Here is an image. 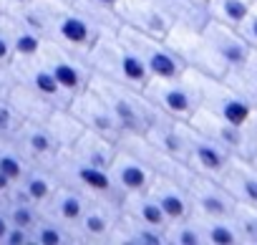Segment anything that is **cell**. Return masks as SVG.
I'll list each match as a JSON object with an SVG mask.
<instances>
[{
  "label": "cell",
  "mask_w": 257,
  "mask_h": 245,
  "mask_svg": "<svg viewBox=\"0 0 257 245\" xmlns=\"http://www.w3.org/2000/svg\"><path fill=\"white\" fill-rule=\"evenodd\" d=\"M167 43L179 53L187 68L202 71L214 78H227L252 53L237 28L222 26L217 21H207L202 28L174 26L167 36Z\"/></svg>",
  "instance_id": "obj_1"
},
{
  "label": "cell",
  "mask_w": 257,
  "mask_h": 245,
  "mask_svg": "<svg viewBox=\"0 0 257 245\" xmlns=\"http://www.w3.org/2000/svg\"><path fill=\"white\" fill-rule=\"evenodd\" d=\"M13 18L38 31L46 41L58 43L83 58L101 33V28L91 18H86L71 0H33L26 11Z\"/></svg>",
  "instance_id": "obj_2"
},
{
  "label": "cell",
  "mask_w": 257,
  "mask_h": 245,
  "mask_svg": "<svg viewBox=\"0 0 257 245\" xmlns=\"http://www.w3.org/2000/svg\"><path fill=\"white\" fill-rule=\"evenodd\" d=\"M86 63L93 76L111 78V81H118L123 86H132L139 91L149 81V71L139 61V56L126 46L118 31H101L91 51L86 53Z\"/></svg>",
  "instance_id": "obj_3"
},
{
  "label": "cell",
  "mask_w": 257,
  "mask_h": 245,
  "mask_svg": "<svg viewBox=\"0 0 257 245\" xmlns=\"http://www.w3.org/2000/svg\"><path fill=\"white\" fill-rule=\"evenodd\" d=\"M182 76L189 81L199 109H204V111H209L219 119H227L237 127H247L257 116L254 109L224 78H214V76H207V73L194 71V68H184Z\"/></svg>",
  "instance_id": "obj_4"
},
{
  "label": "cell",
  "mask_w": 257,
  "mask_h": 245,
  "mask_svg": "<svg viewBox=\"0 0 257 245\" xmlns=\"http://www.w3.org/2000/svg\"><path fill=\"white\" fill-rule=\"evenodd\" d=\"M51 172L56 175L58 182L68 185V187H76L78 192H83L86 197H93V200H106V202H113L118 205L121 202V192L118 187L113 185L108 170L103 167H96L81 157H76L71 149H61L58 157L53 159L51 165Z\"/></svg>",
  "instance_id": "obj_5"
},
{
  "label": "cell",
  "mask_w": 257,
  "mask_h": 245,
  "mask_svg": "<svg viewBox=\"0 0 257 245\" xmlns=\"http://www.w3.org/2000/svg\"><path fill=\"white\" fill-rule=\"evenodd\" d=\"M91 86H93V89L103 96V101L111 106V111L116 114L123 134H128V132L144 134V132H147V127L152 124L157 109L149 104V99H147L139 89L123 86V84H118V81L101 78V76H91Z\"/></svg>",
  "instance_id": "obj_6"
},
{
  "label": "cell",
  "mask_w": 257,
  "mask_h": 245,
  "mask_svg": "<svg viewBox=\"0 0 257 245\" xmlns=\"http://www.w3.org/2000/svg\"><path fill=\"white\" fill-rule=\"evenodd\" d=\"M118 36L139 56V61L149 71V78H179L184 73L187 66L179 53L167 43V38H157L128 26H118Z\"/></svg>",
  "instance_id": "obj_7"
},
{
  "label": "cell",
  "mask_w": 257,
  "mask_h": 245,
  "mask_svg": "<svg viewBox=\"0 0 257 245\" xmlns=\"http://www.w3.org/2000/svg\"><path fill=\"white\" fill-rule=\"evenodd\" d=\"M41 61L48 66V71L53 73L56 84L61 86V91L66 94L68 101L91 84L93 73H91L86 58L73 53V51H68V48H63V46H58V43L46 41L43 51H41Z\"/></svg>",
  "instance_id": "obj_8"
},
{
  "label": "cell",
  "mask_w": 257,
  "mask_h": 245,
  "mask_svg": "<svg viewBox=\"0 0 257 245\" xmlns=\"http://www.w3.org/2000/svg\"><path fill=\"white\" fill-rule=\"evenodd\" d=\"M142 94L149 99V104L154 109H159L162 114L179 119V121H189L194 116V111L199 109L197 96L184 76H179V78H149L144 84Z\"/></svg>",
  "instance_id": "obj_9"
},
{
  "label": "cell",
  "mask_w": 257,
  "mask_h": 245,
  "mask_svg": "<svg viewBox=\"0 0 257 245\" xmlns=\"http://www.w3.org/2000/svg\"><path fill=\"white\" fill-rule=\"evenodd\" d=\"M116 144H118L121 149H126V152H132L134 157H139L157 177H169V180H174V182H179V185H184V187H187L189 180L194 177V172L187 167V162H182V159H177V157L162 152L159 147H154V144H152L144 134H139V132L121 134Z\"/></svg>",
  "instance_id": "obj_10"
},
{
  "label": "cell",
  "mask_w": 257,
  "mask_h": 245,
  "mask_svg": "<svg viewBox=\"0 0 257 245\" xmlns=\"http://www.w3.org/2000/svg\"><path fill=\"white\" fill-rule=\"evenodd\" d=\"M68 111L81 121L83 129H88V132H96L101 137H108L113 142H118V137L123 134L116 114L111 111V106L103 101V96L91 84L68 101Z\"/></svg>",
  "instance_id": "obj_11"
},
{
  "label": "cell",
  "mask_w": 257,
  "mask_h": 245,
  "mask_svg": "<svg viewBox=\"0 0 257 245\" xmlns=\"http://www.w3.org/2000/svg\"><path fill=\"white\" fill-rule=\"evenodd\" d=\"M234 154L227 152L222 144L209 139L207 134L197 132L189 121H187V149H184V162L194 175L202 177H214L219 180Z\"/></svg>",
  "instance_id": "obj_12"
},
{
  "label": "cell",
  "mask_w": 257,
  "mask_h": 245,
  "mask_svg": "<svg viewBox=\"0 0 257 245\" xmlns=\"http://www.w3.org/2000/svg\"><path fill=\"white\" fill-rule=\"evenodd\" d=\"M116 13L121 26L137 28L157 38H167L174 28V21L162 0H118Z\"/></svg>",
  "instance_id": "obj_13"
},
{
  "label": "cell",
  "mask_w": 257,
  "mask_h": 245,
  "mask_svg": "<svg viewBox=\"0 0 257 245\" xmlns=\"http://www.w3.org/2000/svg\"><path fill=\"white\" fill-rule=\"evenodd\" d=\"M13 142L21 149V154L28 159V165L46 167V170H51L53 159L61 152V144L48 132V127L43 124V121H33V119L21 121L16 134H13Z\"/></svg>",
  "instance_id": "obj_14"
},
{
  "label": "cell",
  "mask_w": 257,
  "mask_h": 245,
  "mask_svg": "<svg viewBox=\"0 0 257 245\" xmlns=\"http://www.w3.org/2000/svg\"><path fill=\"white\" fill-rule=\"evenodd\" d=\"M192 215H207V217H232L234 212V197L224 190V185L214 177L194 175L187 185Z\"/></svg>",
  "instance_id": "obj_15"
},
{
  "label": "cell",
  "mask_w": 257,
  "mask_h": 245,
  "mask_svg": "<svg viewBox=\"0 0 257 245\" xmlns=\"http://www.w3.org/2000/svg\"><path fill=\"white\" fill-rule=\"evenodd\" d=\"M11 73H13V81L21 84L23 89H28L31 94H36V96H41V99H46L56 106H68L66 94L56 84L48 66L41 61V56L26 58V61H11Z\"/></svg>",
  "instance_id": "obj_16"
},
{
  "label": "cell",
  "mask_w": 257,
  "mask_h": 245,
  "mask_svg": "<svg viewBox=\"0 0 257 245\" xmlns=\"http://www.w3.org/2000/svg\"><path fill=\"white\" fill-rule=\"evenodd\" d=\"M116 217H118V205L88 197V205H86V210H83V215H81V220H78V225L73 230L76 245L78 242L106 245L111 232H113Z\"/></svg>",
  "instance_id": "obj_17"
},
{
  "label": "cell",
  "mask_w": 257,
  "mask_h": 245,
  "mask_svg": "<svg viewBox=\"0 0 257 245\" xmlns=\"http://www.w3.org/2000/svg\"><path fill=\"white\" fill-rule=\"evenodd\" d=\"M108 175L113 185L118 187L121 195H132V192H147L149 185L154 182V172L132 152H126L116 144V154L108 165Z\"/></svg>",
  "instance_id": "obj_18"
},
{
  "label": "cell",
  "mask_w": 257,
  "mask_h": 245,
  "mask_svg": "<svg viewBox=\"0 0 257 245\" xmlns=\"http://www.w3.org/2000/svg\"><path fill=\"white\" fill-rule=\"evenodd\" d=\"M189 124L207 134L209 139H214L217 144H222L227 152H232L234 157H242L244 154V144H247V127H237L227 119H219L204 109H197L194 116L189 119Z\"/></svg>",
  "instance_id": "obj_19"
},
{
  "label": "cell",
  "mask_w": 257,
  "mask_h": 245,
  "mask_svg": "<svg viewBox=\"0 0 257 245\" xmlns=\"http://www.w3.org/2000/svg\"><path fill=\"white\" fill-rule=\"evenodd\" d=\"M86 205H88V197L83 192L58 182V187L51 192V197L41 205V215L56 220L58 225H63V227H68L73 232L78 220H81V215H83V210H86Z\"/></svg>",
  "instance_id": "obj_20"
},
{
  "label": "cell",
  "mask_w": 257,
  "mask_h": 245,
  "mask_svg": "<svg viewBox=\"0 0 257 245\" xmlns=\"http://www.w3.org/2000/svg\"><path fill=\"white\" fill-rule=\"evenodd\" d=\"M144 137L159 147L162 152L177 157L184 162V149H187V121H179V119H172L167 114H162L157 109L154 119H152V124L147 127Z\"/></svg>",
  "instance_id": "obj_21"
},
{
  "label": "cell",
  "mask_w": 257,
  "mask_h": 245,
  "mask_svg": "<svg viewBox=\"0 0 257 245\" xmlns=\"http://www.w3.org/2000/svg\"><path fill=\"white\" fill-rule=\"evenodd\" d=\"M224 190L234 197L237 205L257 207V167L244 157H232L224 175L219 177Z\"/></svg>",
  "instance_id": "obj_22"
},
{
  "label": "cell",
  "mask_w": 257,
  "mask_h": 245,
  "mask_svg": "<svg viewBox=\"0 0 257 245\" xmlns=\"http://www.w3.org/2000/svg\"><path fill=\"white\" fill-rule=\"evenodd\" d=\"M147 192L162 207L167 222L182 220V217L192 215V202H189V192H187L184 185H179V182H174L169 177H154V182L149 185Z\"/></svg>",
  "instance_id": "obj_23"
},
{
  "label": "cell",
  "mask_w": 257,
  "mask_h": 245,
  "mask_svg": "<svg viewBox=\"0 0 257 245\" xmlns=\"http://www.w3.org/2000/svg\"><path fill=\"white\" fill-rule=\"evenodd\" d=\"M0 28L8 36L11 51H13V61H26V58H38L43 51L46 38L33 31L31 26H26L23 21L13 18V16H0Z\"/></svg>",
  "instance_id": "obj_24"
},
{
  "label": "cell",
  "mask_w": 257,
  "mask_h": 245,
  "mask_svg": "<svg viewBox=\"0 0 257 245\" xmlns=\"http://www.w3.org/2000/svg\"><path fill=\"white\" fill-rule=\"evenodd\" d=\"M108 242L111 245H164V230L144 225L134 217L118 212Z\"/></svg>",
  "instance_id": "obj_25"
},
{
  "label": "cell",
  "mask_w": 257,
  "mask_h": 245,
  "mask_svg": "<svg viewBox=\"0 0 257 245\" xmlns=\"http://www.w3.org/2000/svg\"><path fill=\"white\" fill-rule=\"evenodd\" d=\"M68 149H71L76 157H81V159H86V162H91V165H96V167L108 170V165H111V159H113V154H116V142L86 129Z\"/></svg>",
  "instance_id": "obj_26"
},
{
  "label": "cell",
  "mask_w": 257,
  "mask_h": 245,
  "mask_svg": "<svg viewBox=\"0 0 257 245\" xmlns=\"http://www.w3.org/2000/svg\"><path fill=\"white\" fill-rule=\"evenodd\" d=\"M118 212L134 217L144 225H152V227H159L164 230L167 227V217L162 212V207L154 202V197L149 192H132V195H123L121 202H118Z\"/></svg>",
  "instance_id": "obj_27"
},
{
  "label": "cell",
  "mask_w": 257,
  "mask_h": 245,
  "mask_svg": "<svg viewBox=\"0 0 257 245\" xmlns=\"http://www.w3.org/2000/svg\"><path fill=\"white\" fill-rule=\"evenodd\" d=\"M58 187V180H56V175L51 172V170H46V167H36V165H31L28 167V172L21 177V182H18V190H21V195L23 197H28L33 205H43L48 197H51V192Z\"/></svg>",
  "instance_id": "obj_28"
},
{
  "label": "cell",
  "mask_w": 257,
  "mask_h": 245,
  "mask_svg": "<svg viewBox=\"0 0 257 245\" xmlns=\"http://www.w3.org/2000/svg\"><path fill=\"white\" fill-rule=\"evenodd\" d=\"M43 124L48 127V132L56 137V142L61 144V149H68L86 129H83V124L81 121L68 111V106H58V109H53L51 114H48V119L43 121Z\"/></svg>",
  "instance_id": "obj_29"
},
{
  "label": "cell",
  "mask_w": 257,
  "mask_h": 245,
  "mask_svg": "<svg viewBox=\"0 0 257 245\" xmlns=\"http://www.w3.org/2000/svg\"><path fill=\"white\" fill-rule=\"evenodd\" d=\"M202 232V245H239L237 227L232 217H207V215H192Z\"/></svg>",
  "instance_id": "obj_30"
},
{
  "label": "cell",
  "mask_w": 257,
  "mask_h": 245,
  "mask_svg": "<svg viewBox=\"0 0 257 245\" xmlns=\"http://www.w3.org/2000/svg\"><path fill=\"white\" fill-rule=\"evenodd\" d=\"M224 81H227V84L254 109V114H257V51H252V53L247 56V61H244L237 71H232Z\"/></svg>",
  "instance_id": "obj_31"
},
{
  "label": "cell",
  "mask_w": 257,
  "mask_h": 245,
  "mask_svg": "<svg viewBox=\"0 0 257 245\" xmlns=\"http://www.w3.org/2000/svg\"><path fill=\"white\" fill-rule=\"evenodd\" d=\"M71 3L86 16L91 18L101 31H118L121 21H118V0H71Z\"/></svg>",
  "instance_id": "obj_32"
},
{
  "label": "cell",
  "mask_w": 257,
  "mask_h": 245,
  "mask_svg": "<svg viewBox=\"0 0 257 245\" xmlns=\"http://www.w3.org/2000/svg\"><path fill=\"white\" fill-rule=\"evenodd\" d=\"M3 210H6L11 225L23 227V230H31V227L38 222V217H41V207L33 205L28 197H23L21 190H18V185H16V190L11 192V197L3 202Z\"/></svg>",
  "instance_id": "obj_33"
},
{
  "label": "cell",
  "mask_w": 257,
  "mask_h": 245,
  "mask_svg": "<svg viewBox=\"0 0 257 245\" xmlns=\"http://www.w3.org/2000/svg\"><path fill=\"white\" fill-rule=\"evenodd\" d=\"M254 0H209L207 3V16L209 21H217L222 26H229V28H237L247 11L252 8Z\"/></svg>",
  "instance_id": "obj_34"
},
{
  "label": "cell",
  "mask_w": 257,
  "mask_h": 245,
  "mask_svg": "<svg viewBox=\"0 0 257 245\" xmlns=\"http://www.w3.org/2000/svg\"><path fill=\"white\" fill-rule=\"evenodd\" d=\"M31 245H76V237L68 227L41 215L38 222L31 227Z\"/></svg>",
  "instance_id": "obj_35"
},
{
  "label": "cell",
  "mask_w": 257,
  "mask_h": 245,
  "mask_svg": "<svg viewBox=\"0 0 257 245\" xmlns=\"http://www.w3.org/2000/svg\"><path fill=\"white\" fill-rule=\"evenodd\" d=\"M164 245H202V232L197 220L182 217V220H172L164 227Z\"/></svg>",
  "instance_id": "obj_36"
},
{
  "label": "cell",
  "mask_w": 257,
  "mask_h": 245,
  "mask_svg": "<svg viewBox=\"0 0 257 245\" xmlns=\"http://www.w3.org/2000/svg\"><path fill=\"white\" fill-rule=\"evenodd\" d=\"M28 159L21 154V149L16 147L13 137L11 139H3L0 137V172H3L6 177H11L16 185L21 182V177L28 172Z\"/></svg>",
  "instance_id": "obj_37"
},
{
  "label": "cell",
  "mask_w": 257,
  "mask_h": 245,
  "mask_svg": "<svg viewBox=\"0 0 257 245\" xmlns=\"http://www.w3.org/2000/svg\"><path fill=\"white\" fill-rule=\"evenodd\" d=\"M232 222L239 235V245H257V207L252 205H234Z\"/></svg>",
  "instance_id": "obj_38"
},
{
  "label": "cell",
  "mask_w": 257,
  "mask_h": 245,
  "mask_svg": "<svg viewBox=\"0 0 257 245\" xmlns=\"http://www.w3.org/2000/svg\"><path fill=\"white\" fill-rule=\"evenodd\" d=\"M23 121V116L18 114V109L11 104L8 96H0V137L11 139L18 129V124Z\"/></svg>",
  "instance_id": "obj_39"
},
{
  "label": "cell",
  "mask_w": 257,
  "mask_h": 245,
  "mask_svg": "<svg viewBox=\"0 0 257 245\" xmlns=\"http://www.w3.org/2000/svg\"><path fill=\"white\" fill-rule=\"evenodd\" d=\"M237 33L244 38V43H247L252 51H257V0L252 3V8L247 11L244 21L237 26Z\"/></svg>",
  "instance_id": "obj_40"
},
{
  "label": "cell",
  "mask_w": 257,
  "mask_h": 245,
  "mask_svg": "<svg viewBox=\"0 0 257 245\" xmlns=\"http://www.w3.org/2000/svg\"><path fill=\"white\" fill-rule=\"evenodd\" d=\"M244 159H249L257 167V116L247 124V144H244Z\"/></svg>",
  "instance_id": "obj_41"
},
{
  "label": "cell",
  "mask_w": 257,
  "mask_h": 245,
  "mask_svg": "<svg viewBox=\"0 0 257 245\" xmlns=\"http://www.w3.org/2000/svg\"><path fill=\"white\" fill-rule=\"evenodd\" d=\"M3 245H31V230H23V227H16L11 225L6 237H3Z\"/></svg>",
  "instance_id": "obj_42"
},
{
  "label": "cell",
  "mask_w": 257,
  "mask_h": 245,
  "mask_svg": "<svg viewBox=\"0 0 257 245\" xmlns=\"http://www.w3.org/2000/svg\"><path fill=\"white\" fill-rule=\"evenodd\" d=\"M33 0H0V16H18Z\"/></svg>",
  "instance_id": "obj_43"
},
{
  "label": "cell",
  "mask_w": 257,
  "mask_h": 245,
  "mask_svg": "<svg viewBox=\"0 0 257 245\" xmlns=\"http://www.w3.org/2000/svg\"><path fill=\"white\" fill-rule=\"evenodd\" d=\"M11 61H13V51H11L8 36L0 28V66H11Z\"/></svg>",
  "instance_id": "obj_44"
},
{
  "label": "cell",
  "mask_w": 257,
  "mask_h": 245,
  "mask_svg": "<svg viewBox=\"0 0 257 245\" xmlns=\"http://www.w3.org/2000/svg\"><path fill=\"white\" fill-rule=\"evenodd\" d=\"M13 190H16V182H13L11 177H6L3 172H0V205H3V202L11 197Z\"/></svg>",
  "instance_id": "obj_45"
},
{
  "label": "cell",
  "mask_w": 257,
  "mask_h": 245,
  "mask_svg": "<svg viewBox=\"0 0 257 245\" xmlns=\"http://www.w3.org/2000/svg\"><path fill=\"white\" fill-rule=\"evenodd\" d=\"M8 227H11V220H8V215H6L3 205H0V245H3V237H6Z\"/></svg>",
  "instance_id": "obj_46"
},
{
  "label": "cell",
  "mask_w": 257,
  "mask_h": 245,
  "mask_svg": "<svg viewBox=\"0 0 257 245\" xmlns=\"http://www.w3.org/2000/svg\"><path fill=\"white\" fill-rule=\"evenodd\" d=\"M189 3H194V6H199V8L207 11V3H209V0H189Z\"/></svg>",
  "instance_id": "obj_47"
}]
</instances>
